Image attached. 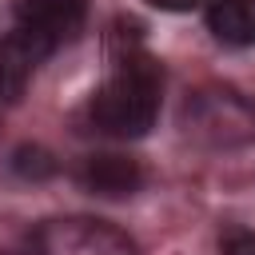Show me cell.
<instances>
[{
	"label": "cell",
	"mask_w": 255,
	"mask_h": 255,
	"mask_svg": "<svg viewBox=\"0 0 255 255\" xmlns=\"http://www.w3.org/2000/svg\"><path fill=\"white\" fill-rule=\"evenodd\" d=\"M147 4H155V8H163V12H187L195 0H147Z\"/></svg>",
	"instance_id": "obj_10"
},
{
	"label": "cell",
	"mask_w": 255,
	"mask_h": 255,
	"mask_svg": "<svg viewBox=\"0 0 255 255\" xmlns=\"http://www.w3.org/2000/svg\"><path fill=\"white\" fill-rule=\"evenodd\" d=\"M159 88H163L159 64L147 52H128L116 64V72L108 76V84L96 92V100L88 108L92 124L116 139L147 135V128L155 124V112H159Z\"/></svg>",
	"instance_id": "obj_1"
},
{
	"label": "cell",
	"mask_w": 255,
	"mask_h": 255,
	"mask_svg": "<svg viewBox=\"0 0 255 255\" xmlns=\"http://www.w3.org/2000/svg\"><path fill=\"white\" fill-rule=\"evenodd\" d=\"M207 28L223 44H255V0H215L207 8Z\"/></svg>",
	"instance_id": "obj_7"
},
{
	"label": "cell",
	"mask_w": 255,
	"mask_h": 255,
	"mask_svg": "<svg viewBox=\"0 0 255 255\" xmlns=\"http://www.w3.org/2000/svg\"><path fill=\"white\" fill-rule=\"evenodd\" d=\"M80 183L104 199H128L143 187V167L128 155H88L80 163Z\"/></svg>",
	"instance_id": "obj_6"
},
{
	"label": "cell",
	"mask_w": 255,
	"mask_h": 255,
	"mask_svg": "<svg viewBox=\"0 0 255 255\" xmlns=\"http://www.w3.org/2000/svg\"><path fill=\"white\" fill-rule=\"evenodd\" d=\"M32 255H139L135 239L92 215H56L32 231Z\"/></svg>",
	"instance_id": "obj_3"
},
{
	"label": "cell",
	"mask_w": 255,
	"mask_h": 255,
	"mask_svg": "<svg viewBox=\"0 0 255 255\" xmlns=\"http://www.w3.org/2000/svg\"><path fill=\"white\" fill-rule=\"evenodd\" d=\"M56 48L48 44V40H40L36 32H28V28H12L4 40H0V100H20L24 96V88H28V80H32V72L52 56Z\"/></svg>",
	"instance_id": "obj_5"
},
{
	"label": "cell",
	"mask_w": 255,
	"mask_h": 255,
	"mask_svg": "<svg viewBox=\"0 0 255 255\" xmlns=\"http://www.w3.org/2000/svg\"><path fill=\"white\" fill-rule=\"evenodd\" d=\"M0 255H4V251H0Z\"/></svg>",
	"instance_id": "obj_11"
},
{
	"label": "cell",
	"mask_w": 255,
	"mask_h": 255,
	"mask_svg": "<svg viewBox=\"0 0 255 255\" xmlns=\"http://www.w3.org/2000/svg\"><path fill=\"white\" fill-rule=\"evenodd\" d=\"M12 12H16L20 28L36 32L52 48H60L80 36V28L88 20V0H16Z\"/></svg>",
	"instance_id": "obj_4"
},
{
	"label": "cell",
	"mask_w": 255,
	"mask_h": 255,
	"mask_svg": "<svg viewBox=\"0 0 255 255\" xmlns=\"http://www.w3.org/2000/svg\"><path fill=\"white\" fill-rule=\"evenodd\" d=\"M179 128L199 147H243L255 139V100L231 84H203L183 100Z\"/></svg>",
	"instance_id": "obj_2"
},
{
	"label": "cell",
	"mask_w": 255,
	"mask_h": 255,
	"mask_svg": "<svg viewBox=\"0 0 255 255\" xmlns=\"http://www.w3.org/2000/svg\"><path fill=\"white\" fill-rule=\"evenodd\" d=\"M219 247H223V255H255V231L231 223V227H223Z\"/></svg>",
	"instance_id": "obj_9"
},
{
	"label": "cell",
	"mask_w": 255,
	"mask_h": 255,
	"mask_svg": "<svg viewBox=\"0 0 255 255\" xmlns=\"http://www.w3.org/2000/svg\"><path fill=\"white\" fill-rule=\"evenodd\" d=\"M12 163H16V171L28 175V179H48V175L56 171V159H52L44 147H20Z\"/></svg>",
	"instance_id": "obj_8"
}]
</instances>
